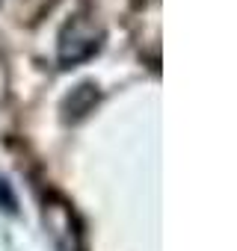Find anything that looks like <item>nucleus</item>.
<instances>
[{
	"label": "nucleus",
	"instance_id": "nucleus-3",
	"mask_svg": "<svg viewBox=\"0 0 237 251\" xmlns=\"http://www.w3.org/2000/svg\"><path fill=\"white\" fill-rule=\"evenodd\" d=\"M0 195H3V201H6V207H3V210L15 213V198H12V192H9V183H6V180H0Z\"/></svg>",
	"mask_w": 237,
	"mask_h": 251
},
{
	"label": "nucleus",
	"instance_id": "nucleus-2",
	"mask_svg": "<svg viewBox=\"0 0 237 251\" xmlns=\"http://www.w3.org/2000/svg\"><path fill=\"white\" fill-rule=\"evenodd\" d=\"M95 103H98V86L95 83H80L77 89H71V95L62 103L65 121H80L86 112H92Z\"/></svg>",
	"mask_w": 237,
	"mask_h": 251
},
{
	"label": "nucleus",
	"instance_id": "nucleus-1",
	"mask_svg": "<svg viewBox=\"0 0 237 251\" xmlns=\"http://www.w3.org/2000/svg\"><path fill=\"white\" fill-rule=\"evenodd\" d=\"M101 39H104V33L101 30L95 33V24L71 18L65 24V30H62V39H59V62H62V68H71V65L95 56L101 50Z\"/></svg>",
	"mask_w": 237,
	"mask_h": 251
}]
</instances>
